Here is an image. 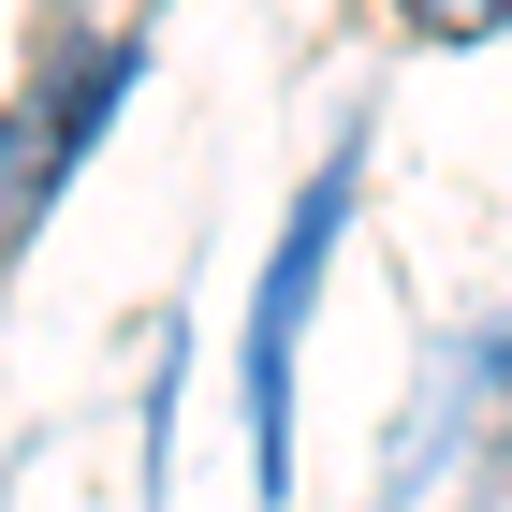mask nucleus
Instances as JSON below:
<instances>
[]
</instances>
